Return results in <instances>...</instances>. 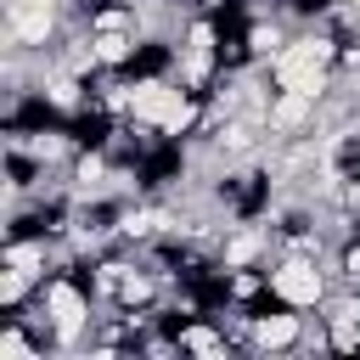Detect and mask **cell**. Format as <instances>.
Wrapping results in <instances>:
<instances>
[{"mask_svg": "<svg viewBox=\"0 0 360 360\" xmlns=\"http://www.w3.org/2000/svg\"><path fill=\"white\" fill-rule=\"evenodd\" d=\"M270 298L276 304H292V309H321L332 298V270L321 264V253H304V248H281L270 264Z\"/></svg>", "mask_w": 360, "mask_h": 360, "instance_id": "cell-2", "label": "cell"}, {"mask_svg": "<svg viewBox=\"0 0 360 360\" xmlns=\"http://www.w3.org/2000/svg\"><path fill=\"white\" fill-rule=\"evenodd\" d=\"M304 343H309L304 309L276 304V309L253 315V332H248V349H253V354H287V349H304Z\"/></svg>", "mask_w": 360, "mask_h": 360, "instance_id": "cell-3", "label": "cell"}, {"mask_svg": "<svg viewBox=\"0 0 360 360\" xmlns=\"http://www.w3.org/2000/svg\"><path fill=\"white\" fill-rule=\"evenodd\" d=\"M22 315V309H17ZM56 349H79L84 338H90V326H96V292L90 287H79V276L73 270H51L45 281H39V315H28Z\"/></svg>", "mask_w": 360, "mask_h": 360, "instance_id": "cell-1", "label": "cell"}, {"mask_svg": "<svg viewBox=\"0 0 360 360\" xmlns=\"http://www.w3.org/2000/svg\"><path fill=\"white\" fill-rule=\"evenodd\" d=\"M332 276L349 281V287H360V236H343V248H338V259H332Z\"/></svg>", "mask_w": 360, "mask_h": 360, "instance_id": "cell-6", "label": "cell"}, {"mask_svg": "<svg viewBox=\"0 0 360 360\" xmlns=\"http://www.w3.org/2000/svg\"><path fill=\"white\" fill-rule=\"evenodd\" d=\"M0 360H45V332H28V315H6L0 332Z\"/></svg>", "mask_w": 360, "mask_h": 360, "instance_id": "cell-4", "label": "cell"}, {"mask_svg": "<svg viewBox=\"0 0 360 360\" xmlns=\"http://www.w3.org/2000/svg\"><path fill=\"white\" fill-rule=\"evenodd\" d=\"M28 292H39V281H34L28 270H17V264H0V309L17 315V309L28 304Z\"/></svg>", "mask_w": 360, "mask_h": 360, "instance_id": "cell-5", "label": "cell"}]
</instances>
